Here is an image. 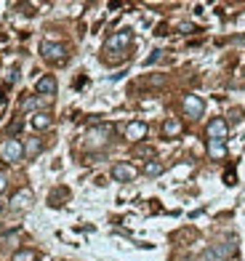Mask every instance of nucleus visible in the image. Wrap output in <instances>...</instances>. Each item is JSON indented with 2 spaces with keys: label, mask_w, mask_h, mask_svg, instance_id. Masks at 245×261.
I'll use <instances>...</instances> for the list:
<instances>
[{
  "label": "nucleus",
  "mask_w": 245,
  "mask_h": 261,
  "mask_svg": "<svg viewBox=\"0 0 245 261\" xmlns=\"http://www.w3.org/2000/svg\"><path fill=\"white\" fill-rule=\"evenodd\" d=\"M112 136V126H94L85 133V149H101V147H107V141H110Z\"/></svg>",
  "instance_id": "obj_1"
},
{
  "label": "nucleus",
  "mask_w": 245,
  "mask_h": 261,
  "mask_svg": "<svg viewBox=\"0 0 245 261\" xmlns=\"http://www.w3.org/2000/svg\"><path fill=\"white\" fill-rule=\"evenodd\" d=\"M0 157H3L5 163H19L21 157H24V144H21L19 139H14V136H8V139L0 144Z\"/></svg>",
  "instance_id": "obj_2"
},
{
  "label": "nucleus",
  "mask_w": 245,
  "mask_h": 261,
  "mask_svg": "<svg viewBox=\"0 0 245 261\" xmlns=\"http://www.w3.org/2000/svg\"><path fill=\"white\" fill-rule=\"evenodd\" d=\"M40 54L43 59L54 61V64H61L67 59V45L64 43H54V40H43L40 43Z\"/></svg>",
  "instance_id": "obj_3"
},
{
  "label": "nucleus",
  "mask_w": 245,
  "mask_h": 261,
  "mask_svg": "<svg viewBox=\"0 0 245 261\" xmlns=\"http://www.w3.org/2000/svg\"><path fill=\"white\" fill-rule=\"evenodd\" d=\"M181 107H184V115H187V117H192V120H197V117H203V112H205V104H203V99H200V96H195V93L184 96V101H181Z\"/></svg>",
  "instance_id": "obj_4"
},
{
  "label": "nucleus",
  "mask_w": 245,
  "mask_h": 261,
  "mask_svg": "<svg viewBox=\"0 0 245 261\" xmlns=\"http://www.w3.org/2000/svg\"><path fill=\"white\" fill-rule=\"evenodd\" d=\"M32 200H35V195H32V189H30V186H24V189H19L14 197H11L8 208H11V211H27V208L32 205Z\"/></svg>",
  "instance_id": "obj_5"
},
{
  "label": "nucleus",
  "mask_w": 245,
  "mask_h": 261,
  "mask_svg": "<svg viewBox=\"0 0 245 261\" xmlns=\"http://www.w3.org/2000/svg\"><path fill=\"white\" fill-rule=\"evenodd\" d=\"M131 40H133L131 30H117L115 35L107 37V45H104V48H107V51H123V48H128Z\"/></svg>",
  "instance_id": "obj_6"
},
{
  "label": "nucleus",
  "mask_w": 245,
  "mask_h": 261,
  "mask_svg": "<svg viewBox=\"0 0 245 261\" xmlns=\"http://www.w3.org/2000/svg\"><path fill=\"white\" fill-rule=\"evenodd\" d=\"M226 133H229V126H226L224 117H213V120L208 123V136H210V141H224Z\"/></svg>",
  "instance_id": "obj_7"
},
{
  "label": "nucleus",
  "mask_w": 245,
  "mask_h": 261,
  "mask_svg": "<svg viewBox=\"0 0 245 261\" xmlns=\"http://www.w3.org/2000/svg\"><path fill=\"white\" fill-rule=\"evenodd\" d=\"M112 179L115 181H133L136 168L131 166V163H115V166H112Z\"/></svg>",
  "instance_id": "obj_8"
},
{
  "label": "nucleus",
  "mask_w": 245,
  "mask_h": 261,
  "mask_svg": "<svg viewBox=\"0 0 245 261\" xmlns=\"http://www.w3.org/2000/svg\"><path fill=\"white\" fill-rule=\"evenodd\" d=\"M147 123H141V120H133V123H128V126H125V139H131V141H136V144H139L141 139H144L147 136Z\"/></svg>",
  "instance_id": "obj_9"
},
{
  "label": "nucleus",
  "mask_w": 245,
  "mask_h": 261,
  "mask_svg": "<svg viewBox=\"0 0 245 261\" xmlns=\"http://www.w3.org/2000/svg\"><path fill=\"white\" fill-rule=\"evenodd\" d=\"M56 88H59V86H56V77H54V75H43L40 80L35 83V91H38L40 96H54Z\"/></svg>",
  "instance_id": "obj_10"
},
{
  "label": "nucleus",
  "mask_w": 245,
  "mask_h": 261,
  "mask_svg": "<svg viewBox=\"0 0 245 261\" xmlns=\"http://www.w3.org/2000/svg\"><path fill=\"white\" fill-rule=\"evenodd\" d=\"M235 253V245H216V248H210V251H205V259H226V256H232Z\"/></svg>",
  "instance_id": "obj_11"
},
{
  "label": "nucleus",
  "mask_w": 245,
  "mask_h": 261,
  "mask_svg": "<svg viewBox=\"0 0 245 261\" xmlns=\"http://www.w3.org/2000/svg\"><path fill=\"white\" fill-rule=\"evenodd\" d=\"M208 155L213 157V160L226 157V144H224V141H208Z\"/></svg>",
  "instance_id": "obj_12"
},
{
  "label": "nucleus",
  "mask_w": 245,
  "mask_h": 261,
  "mask_svg": "<svg viewBox=\"0 0 245 261\" xmlns=\"http://www.w3.org/2000/svg\"><path fill=\"white\" fill-rule=\"evenodd\" d=\"M163 133L168 136V139H170V136H179V133H181V123L176 120V117L165 120V123H163Z\"/></svg>",
  "instance_id": "obj_13"
},
{
  "label": "nucleus",
  "mask_w": 245,
  "mask_h": 261,
  "mask_svg": "<svg viewBox=\"0 0 245 261\" xmlns=\"http://www.w3.org/2000/svg\"><path fill=\"white\" fill-rule=\"evenodd\" d=\"M19 240H21V232H19V229H14V232H8V235L0 237V248H14Z\"/></svg>",
  "instance_id": "obj_14"
},
{
  "label": "nucleus",
  "mask_w": 245,
  "mask_h": 261,
  "mask_svg": "<svg viewBox=\"0 0 245 261\" xmlns=\"http://www.w3.org/2000/svg\"><path fill=\"white\" fill-rule=\"evenodd\" d=\"M32 126H35L38 130H45V128H51V115H48V112H38V115L32 117Z\"/></svg>",
  "instance_id": "obj_15"
},
{
  "label": "nucleus",
  "mask_w": 245,
  "mask_h": 261,
  "mask_svg": "<svg viewBox=\"0 0 245 261\" xmlns=\"http://www.w3.org/2000/svg\"><path fill=\"white\" fill-rule=\"evenodd\" d=\"M40 149H43L40 139H30V141L24 144V155H27V157H35V155H40Z\"/></svg>",
  "instance_id": "obj_16"
},
{
  "label": "nucleus",
  "mask_w": 245,
  "mask_h": 261,
  "mask_svg": "<svg viewBox=\"0 0 245 261\" xmlns=\"http://www.w3.org/2000/svg\"><path fill=\"white\" fill-rule=\"evenodd\" d=\"M11 261H38V251H32V248H24V251H16Z\"/></svg>",
  "instance_id": "obj_17"
},
{
  "label": "nucleus",
  "mask_w": 245,
  "mask_h": 261,
  "mask_svg": "<svg viewBox=\"0 0 245 261\" xmlns=\"http://www.w3.org/2000/svg\"><path fill=\"white\" fill-rule=\"evenodd\" d=\"M133 155H136V157H144V160L150 163V157L155 155V149H152L150 144H136V147H133Z\"/></svg>",
  "instance_id": "obj_18"
},
{
  "label": "nucleus",
  "mask_w": 245,
  "mask_h": 261,
  "mask_svg": "<svg viewBox=\"0 0 245 261\" xmlns=\"http://www.w3.org/2000/svg\"><path fill=\"white\" fill-rule=\"evenodd\" d=\"M144 173H147V176H160V173H163V163L150 160V163L144 166Z\"/></svg>",
  "instance_id": "obj_19"
},
{
  "label": "nucleus",
  "mask_w": 245,
  "mask_h": 261,
  "mask_svg": "<svg viewBox=\"0 0 245 261\" xmlns=\"http://www.w3.org/2000/svg\"><path fill=\"white\" fill-rule=\"evenodd\" d=\"M35 107H40V99H35V96H32V99H24L21 101V110H35Z\"/></svg>",
  "instance_id": "obj_20"
},
{
  "label": "nucleus",
  "mask_w": 245,
  "mask_h": 261,
  "mask_svg": "<svg viewBox=\"0 0 245 261\" xmlns=\"http://www.w3.org/2000/svg\"><path fill=\"white\" fill-rule=\"evenodd\" d=\"M179 32L189 35V32H195V24H189V21H181V24H179Z\"/></svg>",
  "instance_id": "obj_21"
},
{
  "label": "nucleus",
  "mask_w": 245,
  "mask_h": 261,
  "mask_svg": "<svg viewBox=\"0 0 245 261\" xmlns=\"http://www.w3.org/2000/svg\"><path fill=\"white\" fill-rule=\"evenodd\" d=\"M160 59H163V51H155V54L147 59V64H155V61H160Z\"/></svg>",
  "instance_id": "obj_22"
},
{
  "label": "nucleus",
  "mask_w": 245,
  "mask_h": 261,
  "mask_svg": "<svg viewBox=\"0 0 245 261\" xmlns=\"http://www.w3.org/2000/svg\"><path fill=\"white\" fill-rule=\"evenodd\" d=\"M224 181H226V184H235V171H232V168H229V171H226V176H224Z\"/></svg>",
  "instance_id": "obj_23"
},
{
  "label": "nucleus",
  "mask_w": 245,
  "mask_h": 261,
  "mask_svg": "<svg viewBox=\"0 0 245 261\" xmlns=\"http://www.w3.org/2000/svg\"><path fill=\"white\" fill-rule=\"evenodd\" d=\"M5 184H8V179H5V173H0V192L5 189Z\"/></svg>",
  "instance_id": "obj_24"
},
{
  "label": "nucleus",
  "mask_w": 245,
  "mask_h": 261,
  "mask_svg": "<svg viewBox=\"0 0 245 261\" xmlns=\"http://www.w3.org/2000/svg\"><path fill=\"white\" fill-rule=\"evenodd\" d=\"M237 40H240V43H245V35H243V37H237Z\"/></svg>",
  "instance_id": "obj_25"
}]
</instances>
